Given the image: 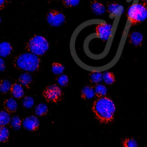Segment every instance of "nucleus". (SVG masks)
Returning <instances> with one entry per match:
<instances>
[{
    "instance_id": "obj_3",
    "label": "nucleus",
    "mask_w": 147,
    "mask_h": 147,
    "mask_svg": "<svg viewBox=\"0 0 147 147\" xmlns=\"http://www.w3.org/2000/svg\"><path fill=\"white\" fill-rule=\"evenodd\" d=\"M26 48L30 53L37 56H42L48 50L49 44L44 37L36 35L30 40Z\"/></svg>"
},
{
    "instance_id": "obj_2",
    "label": "nucleus",
    "mask_w": 147,
    "mask_h": 147,
    "mask_svg": "<svg viewBox=\"0 0 147 147\" xmlns=\"http://www.w3.org/2000/svg\"><path fill=\"white\" fill-rule=\"evenodd\" d=\"M16 65L20 69L28 72H33L37 69L40 60L37 55L31 53L21 54L16 60Z\"/></svg>"
},
{
    "instance_id": "obj_1",
    "label": "nucleus",
    "mask_w": 147,
    "mask_h": 147,
    "mask_svg": "<svg viewBox=\"0 0 147 147\" xmlns=\"http://www.w3.org/2000/svg\"><path fill=\"white\" fill-rule=\"evenodd\" d=\"M92 110L101 123L106 124L114 120L116 107L112 100L105 96L98 98L94 101Z\"/></svg>"
},
{
    "instance_id": "obj_4",
    "label": "nucleus",
    "mask_w": 147,
    "mask_h": 147,
    "mask_svg": "<svg viewBox=\"0 0 147 147\" xmlns=\"http://www.w3.org/2000/svg\"><path fill=\"white\" fill-rule=\"evenodd\" d=\"M42 95L47 102L57 103L63 100L64 93L59 86L54 84L46 87Z\"/></svg>"
},
{
    "instance_id": "obj_11",
    "label": "nucleus",
    "mask_w": 147,
    "mask_h": 147,
    "mask_svg": "<svg viewBox=\"0 0 147 147\" xmlns=\"http://www.w3.org/2000/svg\"><path fill=\"white\" fill-rule=\"evenodd\" d=\"M90 7L93 13L97 16L103 15L106 11L105 6L96 0H93L91 1Z\"/></svg>"
},
{
    "instance_id": "obj_22",
    "label": "nucleus",
    "mask_w": 147,
    "mask_h": 147,
    "mask_svg": "<svg viewBox=\"0 0 147 147\" xmlns=\"http://www.w3.org/2000/svg\"><path fill=\"white\" fill-rule=\"evenodd\" d=\"M103 80L106 84L111 85L116 81V78L113 72L106 71L103 74Z\"/></svg>"
},
{
    "instance_id": "obj_27",
    "label": "nucleus",
    "mask_w": 147,
    "mask_h": 147,
    "mask_svg": "<svg viewBox=\"0 0 147 147\" xmlns=\"http://www.w3.org/2000/svg\"><path fill=\"white\" fill-rule=\"evenodd\" d=\"M122 146L125 147H138V144L137 141L133 138H127L122 142Z\"/></svg>"
},
{
    "instance_id": "obj_9",
    "label": "nucleus",
    "mask_w": 147,
    "mask_h": 147,
    "mask_svg": "<svg viewBox=\"0 0 147 147\" xmlns=\"http://www.w3.org/2000/svg\"><path fill=\"white\" fill-rule=\"evenodd\" d=\"M106 8L108 13L113 16L121 15L124 9L123 6L115 2L108 3Z\"/></svg>"
},
{
    "instance_id": "obj_14",
    "label": "nucleus",
    "mask_w": 147,
    "mask_h": 147,
    "mask_svg": "<svg viewBox=\"0 0 147 147\" xmlns=\"http://www.w3.org/2000/svg\"><path fill=\"white\" fill-rule=\"evenodd\" d=\"M20 84L27 89L30 88L32 81V78L30 74L25 73L20 75L18 78Z\"/></svg>"
},
{
    "instance_id": "obj_10",
    "label": "nucleus",
    "mask_w": 147,
    "mask_h": 147,
    "mask_svg": "<svg viewBox=\"0 0 147 147\" xmlns=\"http://www.w3.org/2000/svg\"><path fill=\"white\" fill-rule=\"evenodd\" d=\"M3 107L5 111L11 114L16 112L18 105L13 98H9L4 100Z\"/></svg>"
},
{
    "instance_id": "obj_30",
    "label": "nucleus",
    "mask_w": 147,
    "mask_h": 147,
    "mask_svg": "<svg viewBox=\"0 0 147 147\" xmlns=\"http://www.w3.org/2000/svg\"><path fill=\"white\" fill-rule=\"evenodd\" d=\"M136 5H133L129 8L128 12L127 15L128 18L130 20L131 19L134 13L136 7Z\"/></svg>"
},
{
    "instance_id": "obj_31",
    "label": "nucleus",
    "mask_w": 147,
    "mask_h": 147,
    "mask_svg": "<svg viewBox=\"0 0 147 147\" xmlns=\"http://www.w3.org/2000/svg\"><path fill=\"white\" fill-rule=\"evenodd\" d=\"M5 65L4 60L1 58L0 59V71H4L5 69Z\"/></svg>"
},
{
    "instance_id": "obj_6",
    "label": "nucleus",
    "mask_w": 147,
    "mask_h": 147,
    "mask_svg": "<svg viewBox=\"0 0 147 147\" xmlns=\"http://www.w3.org/2000/svg\"><path fill=\"white\" fill-rule=\"evenodd\" d=\"M147 18V8L142 3L136 4L135 10L131 20V26L137 25Z\"/></svg>"
},
{
    "instance_id": "obj_23",
    "label": "nucleus",
    "mask_w": 147,
    "mask_h": 147,
    "mask_svg": "<svg viewBox=\"0 0 147 147\" xmlns=\"http://www.w3.org/2000/svg\"><path fill=\"white\" fill-rule=\"evenodd\" d=\"M12 84L8 80H2L0 83V91L3 94H6L10 91Z\"/></svg>"
},
{
    "instance_id": "obj_25",
    "label": "nucleus",
    "mask_w": 147,
    "mask_h": 147,
    "mask_svg": "<svg viewBox=\"0 0 147 147\" xmlns=\"http://www.w3.org/2000/svg\"><path fill=\"white\" fill-rule=\"evenodd\" d=\"M23 107L27 109L32 108L34 105V100L33 98L30 96H24L22 101Z\"/></svg>"
},
{
    "instance_id": "obj_8",
    "label": "nucleus",
    "mask_w": 147,
    "mask_h": 147,
    "mask_svg": "<svg viewBox=\"0 0 147 147\" xmlns=\"http://www.w3.org/2000/svg\"><path fill=\"white\" fill-rule=\"evenodd\" d=\"M112 27L111 24L105 23L98 24L96 26V33L102 40L107 41L111 34Z\"/></svg>"
},
{
    "instance_id": "obj_34",
    "label": "nucleus",
    "mask_w": 147,
    "mask_h": 147,
    "mask_svg": "<svg viewBox=\"0 0 147 147\" xmlns=\"http://www.w3.org/2000/svg\"><path fill=\"white\" fill-rule=\"evenodd\" d=\"M53 1H54V0H53Z\"/></svg>"
},
{
    "instance_id": "obj_5",
    "label": "nucleus",
    "mask_w": 147,
    "mask_h": 147,
    "mask_svg": "<svg viewBox=\"0 0 147 147\" xmlns=\"http://www.w3.org/2000/svg\"><path fill=\"white\" fill-rule=\"evenodd\" d=\"M46 20L52 27H57L62 26L66 21V18L62 12L55 9L50 10L47 14Z\"/></svg>"
},
{
    "instance_id": "obj_21",
    "label": "nucleus",
    "mask_w": 147,
    "mask_h": 147,
    "mask_svg": "<svg viewBox=\"0 0 147 147\" xmlns=\"http://www.w3.org/2000/svg\"><path fill=\"white\" fill-rule=\"evenodd\" d=\"M103 74L100 72H92L90 75V80L93 83L99 84L103 80Z\"/></svg>"
},
{
    "instance_id": "obj_20",
    "label": "nucleus",
    "mask_w": 147,
    "mask_h": 147,
    "mask_svg": "<svg viewBox=\"0 0 147 147\" xmlns=\"http://www.w3.org/2000/svg\"><path fill=\"white\" fill-rule=\"evenodd\" d=\"M10 115L5 110L0 112V126H6L10 123L11 118Z\"/></svg>"
},
{
    "instance_id": "obj_16",
    "label": "nucleus",
    "mask_w": 147,
    "mask_h": 147,
    "mask_svg": "<svg viewBox=\"0 0 147 147\" xmlns=\"http://www.w3.org/2000/svg\"><path fill=\"white\" fill-rule=\"evenodd\" d=\"M12 48L9 43L5 42L0 44V55L5 57L9 55L12 51Z\"/></svg>"
},
{
    "instance_id": "obj_29",
    "label": "nucleus",
    "mask_w": 147,
    "mask_h": 147,
    "mask_svg": "<svg viewBox=\"0 0 147 147\" xmlns=\"http://www.w3.org/2000/svg\"><path fill=\"white\" fill-rule=\"evenodd\" d=\"M69 79L66 75L63 74L59 76L57 79V82L60 86L66 87L68 84Z\"/></svg>"
},
{
    "instance_id": "obj_32",
    "label": "nucleus",
    "mask_w": 147,
    "mask_h": 147,
    "mask_svg": "<svg viewBox=\"0 0 147 147\" xmlns=\"http://www.w3.org/2000/svg\"><path fill=\"white\" fill-rule=\"evenodd\" d=\"M7 3V0H0V9L2 10L6 7Z\"/></svg>"
},
{
    "instance_id": "obj_19",
    "label": "nucleus",
    "mask_w": 147,
    "mask_h": 147,
    "mask_svg": "<svg viewBox=\"0 0 147 147\" xmlns=\"http://www.w3.org/2000/svg\"><path fill=\"white\" fill-rule=\"evenodd\" d=\"M94 89L95 95L98 98L106 96L107 90L104 85L100 84H96Z\"/></svg>"
},
{
    "instance_id": "obj_33",
    "label": "nucleus",
    "mask_w": 147,
    "mask_h": 147,
    "mask_svg": "<svg viewBox=\"0 0 147 147\" xmlns=\"http://www.w3.org/2000/svg\"><path fill=\"white\" fill-rule=\"evenodd\" d=\"M143 5L147 7V0H141Z\"/></svg>"
},
{
    "instance_id": "obj_15",
    "label": "nucleus",
    "mask_w": 147,
    "mask_h": 147,
    "mask_svg": "<svg viewBox=\"0 0 147 147\" xmlns=\"http://www.w3.org/2000/svg\"><path fill=\"white\" fill-rule=\"evenodd\" d=\"M95 96L94 89L89 86H85L81 91V97L84 100L91 99Z\"/></svg>"
},
{
    "instance_id": "obj_26",
    "label": "nucleus",
    "mask_w": 147,
    "mask_h": 147,
    "mask_svg": "<svg viewBox=\"0 0 147 147\" xmlns=\"http://www.w3.org/2000/svg\"><path fill=\"white\" fill-rule=\"evenodd\" d=\"M65 70L64 66L60 63L54 62L52 64V70L55 75H59L62 74Z\"/></svg>"
},
{
    "instance_id": "obj_17",
    "label": "nucleus",
    "mask_w": 147,
    "mask_h": 147,
    "mask_svg": "<svg viewBox=\"0 0 147 147\" xmlns=\"http://www.w3.org/2000/svg\"><path fill=\"white\" fill-rule=\"evenodd\" d=\"M49 111L47 105L44 103H41L36 105L34 109L35 114L39 117H43L47 115Z\"/></svg>"
},
{
    "instance_id": "obj_12",
    "label": "nucleus",
    "mask_w": 147,
    "mask_h": 147,
    "mask_svg": "<svg viewBox=\"0 0 147 147\" xmlns=\"http://www.w3.org/2000/svg\"><path fill=\"white\" fill-rule=\"evenodd\" d=\"M129 43L134 46L138 47L142 45L143 40V36L141 33L134 32L130 33L128 35Z\"/></svg>"
},
{
    "instance_id": "obj_18",
    "label": "nucleus",
    "mask_w": 147,
    "mask_h": 147,
    "mask_svg": "<svg viewBox=\"0 0 147 147\" xmlns=\"http://www.w3.org/2000/svg\"><path fill=\"white\" fill-rule=\"evenodd\" d=\"M10 137L9 131L6 126L0 127V142L6 143L9 142Z\"/></svg>"
},
{
    "instance_id": "obj_24",
    "label": "nucleus",
    "mask_w": 147,
    "mask_h": 147,
    "mask_svg": "<svg viewBox=\"0 0 147 147\" xmlns=\"http://www.w3.org/2000/svg\"><path fill=\"white\" fill-rule=\"evenodd\" d=\"M10 123L11 127L16 131L20 130L22 125V121L18 116H14L11 118Z\"/></svg>"
},
{
    "instance_id": "obj_28",
    "label": "nucleus",
    "mask_w": 147,
    "mask_h": 147,
    "mask_svg": "<svg viewBox=\"0 0 147 147\" xmlns=\"http://www.w3.org/2000/svg\"><path fill=\"white\" fill-rule=\"evenodd\" d=\"M80 0H62L64 5L67 8L75 7L78 6Z\"/></svg>"
},
{
    "instance_id": "obj_13",
    "label": "nucleus",
    "mask_w": 147,
    "mask_h": 147,
    "mask_svg": "<svg viewBox=\"0 0 147 147\" xmlns=\"http://www.w3.org/2000/svg\"><path fill=\"white\" fill-rule=\"evenodd\" d=\"M10 92L11 95L17 99H20L24 95V89L22 86L20 84H12Z\"/></svg>"
},
{
    "instance_id": "obj_7",
    "label": "nucleus",
    "mask_w": 147,
    "mask_h": 147,
    "mask_svg": "<svg viewBox=\"0 0 147 147\" xmlns=\"http://www.w3.org/2000/svg\"><path fill=\"white\" fill-rule=\"evenodd\" d=\"M22 124L23 127L26 129L28 131L33 132L38 130L40 122L37 117L31 115L23 119Z\"/></svg>"
}]
</instances>
